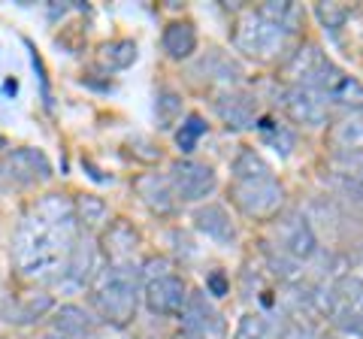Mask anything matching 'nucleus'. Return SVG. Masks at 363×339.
<instances>
[{
	"instance_id": "4be33fe9",
	"label": "nucleus",
	"mask_w": 363,
	"mask_h": 339,
	"mask_svg": "<svg viewBox=\"0 0 363 339\" xmlns=\"http://www.w3.org/2000/svg\"><path fill=\"white\" fill-rule=\"evenodd\" d=\"M257 130H260V137H264V143L272 145L279 155H291L294 145H297L294 133L285 128V124H276L272 118H257Z\"/></svg>"
},
{
	"instance_id": "2eb2a0df",
	"label": "nucleus",
	"mask_w": 363,
	"mask_h": 339,
	"mask_svg": "<svg viewBox=\"0 0 363 339\" xmlns=\"http://www.w3.org/2000/svg\"><path fill=\"white\" fill-rule=\"evenodd\" d=\"M133 188H136V194L143 197V203H145L149 209L161 212V216L173 212V206H176L173 188H169L167 179H161L157 173H145V176H140V179L133 182Z\"/></svg>"
},
{
	"instance_id": "5701e85b",
	"label": "nucleus",
	"mask_w": 363,
	"mask_h": 339,
	"mask_svg": "<svg viewBox=\"0 0 363 339\" xmlns=\"http://www.w3.org/2000/svg\"><path fill=\"white\" fill-rule=\"evenodd\" d=\"M100 58L109 70H128V67L136 61V43L133 40H116V43H106L100 49Z\"/></svg>"
},
{
	"instance_id": "6ab92c4d",
	"label": "nucleus",
	"mask_w": 363,
	"mask_h": 339,
	"mask_svg": "<svg viewBox=\"0 0 363 339\" xmlns=\"http://www.w3.org/2000/svg\"><path fill=\"white\" fill-rule=\"evenodd\" d=\"M336 152H363V109H351L330 128Z\"/></svg>"
},
{
	"instance_id": "f03ea898",
	"label": "nucleus",
	"mask_w": 363,
	"mask_h": 339,
	"mask_svg": "<svg viewBox=\"0 0 363 339\" xmlns=\"http://www.w3.org/2000/svg\"><path fill=\"white\" fill-rule=\"evenodd\" d=\"M230 200L248 218H272L285 203V188L272 167L255 149H242L233 161Z\"/></svg>"
},
{
	"instance_id": "6e6552de",
	"label": "nucleus",
	"mask_w": 363,
	"mask_h": 339,
	"mask_svg": "<svg viewBox=\"0 0 363 339\" xmlns=\"http://www.w3.org/2000/svg\"><path fill=\"white\" fill-rule=\"evenodd\" d=\"M52 176V164L40 149H16L0 161V179L16 185L45 182Z\"/></svg>"
},
{
	"instance_id": "c756f323",
	"label": "nucleus",
	"mask_w": 363,
	"mask_h": 339,
	"mask_svg": "<svg viewBox=\"0 0 363 339\" xmlns=\"http://www.w3.org/2000/svg\"><path fill=\"white\" fill-rule=\"evenodd\" d=\"M155 112H157V128L169 130L179 121V116H182V97L176 91H161V94H157Z\"/></svg>"
},
{
	"instance_id": "ddd939ff",
	"label": "nucleus",
	"mask_w": 363,
	"mask_h": 339,
	"mask_svg": "<svg viewBox=\"0 0 363 339\" xmlns=\"http://www.w3.org/2000/svg\"><path fill=\"white\" fill-rule=\"evenodd\" d=\"M97 276V252L91 240H76L70 248V257L64 264V279L73 288H85L91 279Z\"/></svg>"
},
{
	"instance_id": "a211bd4d",
	"label": "nucleus",
	"mask_w": 363,
	"mask_h": 339,
	"mask_svg": "<svg viewBox=\"0 0 363 339\" xmlns=\"http://www.w3.org/2000/svg\"><path fill=\"white\" fill-rule=\"evenodd\" d=\"M161 43H164V52L173 61H185L197 52V30L191 21H169L164 28Z\"/></svg>"
},
{
	"instance_id": "f704fd0d",
	"label": "nucleus",
	"mask_w": 363,
	"mask_h": 339,
	"mask_svg": "<svg viewBox=\"0 0 363 339\" xmlns=\"http://www.w3.org/2000/svg\"><path fill=\"white\" fill-rule=\"evenodd\" d=\"M40 339H64V336H58V333H45V336H40Z\"/></svg>"
},
{
	"instance_id": "bb28decb",
	"label": "nucleus",
	"mask_w": 363,
	"mask_h": 339,
	"mask_svg": "<svg viewBox=\"0 0 363 339\" xmlns=\"http://www.w3.org/2000/svg\"><path fill=\"white\" fill-rule=\"evenodd\" d=\"M269 333H272V324H269L267 315L248 312L240 318V324H236L233 339H269Z\"/></svg>"
},
{
	"instance_id": "39448f33",
	"label": "nucleus",
	"mask_w": 363,
	"mask_h": 339,
	"mask_svg": "<svg viewBox=\"0 0 363 339\" xmlns=\"http://www.w3.org/2000/svg\"><path fill=\"white\" fill-rule=\"evenodd\" d=\"M169 188H173V197L182 203H197V200H206L215 188H218V176L209 164H200V161H191V157H182L169 167V176H167Z\"/></svg>"
},
{
	"instance_id": "a878e982",
	"label": "nucleus",
	"mask_w": 363,
	"mask_h": 339,
	"mask_svg": "<svg viewBox=\"0 0 363 339\" xmlns=\"http://www.w3.org/2000/svg\"><path fill=\"white\" fill-rule=\"evenodd\" d=\"M330 321L342 336L363 339V312L357 306H345V303H339L336 312L330 315Z\"/></svg>"
},
{
	"instance_id": "7c9ffc66",
	"label": "nucleus",
	"mask_w": 363,
	"mask_h": 339,
	"mask_svg": "<svg viewBox=\"0 0 363 339\" xmlns=\"http://www.w3.org/2000/svg\"><path fill=\"white\" fill-rule=\"evenodd\" d=\"M73 209H76V218L82 224H88V228H94V224H100L106 218V203L100 197H94V194H82L76 200Z\"/></svg>"
},
{
	"instance_id": "7ed1b4c3",
	"label": "nucleus",
	"mask_w": 363,
	"mask_h": 339,
	"mask_svg": "<svg viewBox=\"0 0 363 339\" xmlns=\"http://www.w3.org/2000/svg\"><path fill=\"white\" fill-rule=\"evenodd\" d=\"M140 303V269L133 264H112L104 269L94 291V309L104 321L128 324Z\"/></svg>"
},
{
	"instance_id": "2f4dec72",
	"label": "nucleus",
	"mask_w": 363,
	"mask_h": 339,
	"mask_svg": "<svg viewBox=\"0 0 363 339\" xmlns=\"http://www.w3.org/2000/svg\"><path fill=\"white\" fill-rule=\"evenodd\" d=\"M315 16L321 18V25L330 28V30H339V28L345 25V18H348L345 9L336 6V4H318V6H315Z\"/></svg>"
},
{
	"instance_id": "473e14b6",
	"label": "nucleus",
	"mask_w": 363,
	"mask_h": 339,
	"mask_svg": "<svg viewBox=\"0 0 363 339\" xmlns=\"http://www.w3.org/2000/svg\"><path fill=\"white\" fill-rule=\"evenodd\" d=\"M276 339H324V336L318 333L309 321H297V318H294V321H288L285 327H281Z\"/></svg>"
},
{
	"instance_id": "0eeeda50",
	"label": "nucleus",
	"mask_w": 363,
	"mask_h": 339,
	"mask_svg": "<svg viewBox=\"0 0 363 339\" xmlns=\"http://www.w3.org/2000/svg\"><path fill=\"white\" fill-rule=\"evenodd\" d=\"M276 248H281L294 261H306V257L318 252L315 230L303 212H285L276 221Z\"/></svg>"
},
{
	"instance_id": "4468645a",
	"label": "nucleus",
	"mask_w": 363,
	"mask_h": 339,
	"mask_svg": "<svg viewBox=\"0 0 363 339\" xmlns=\"http://www.w3.org/2000/svg\"><path fill=\"white\" fill-rule=\"evenodd\" d=\"M330 170L348 194L363 197V152H333Z\"/></svg>"
},
{
	"instance_id": "aec40b11",
	"label": "nucleus",
	"mask_w": 363,
	"mask_h": 339,
	"mask_svg": "<svg viewBox=\"0 0 363 339\" xmlns=\"http://www.w3.org/2000/svg\"><path fill=\"white\" fill-rule=\"evenodd\" d=\"M136 245H140V233H136L128 221H116L104 236V248L112 257V264H130Z\"/></svg>"
},
{
	"instance_id": "393cba45",
	"label": "nucleus",
	"mask_w": 363,
	"mask_h": 339,
	"mask_svg": "<svg viewBox=\"0 0 363 339\" xmlns=\"http://www.w3.org/2000/svg\"><path fill=\"white\" fill-rule=\"evenodd\" d=\"M321 58H324V52L318 49L315 43H306V46H300L297 52L291 55V61H288L285 70H288V76H291V79H297V85H300V82H303V76L309 73L312 67H315L318 61H321Z\"/></svg>"
},
{
	"instance_id": "20e7f679",
	"label": "nucleus",
	"mask_w": 363,
	"mask_h": 339,
	"mask_svg": "<svg viewBox=\"0 0 363 339\" xmlns=\"http://www.w3.org/2000/svg\"><path fill=\"white\" fill-rule=\"evenodd\" d=\"M288 40V30L279 25V21L267 18L264 13H245L236 25V33H233V43L236 49L245 52V55H255V58H269V55L281 52Z\"/></svg>"
},
{
	"instance_id": "9b49d317",
	"label": "nucleus",
	"mask_w": 363,
	"mask_h": 339,
	"mask_svg": "<svg viewBox=\"0 0 363 339\" xmlns=\"http://www.w3.org/2000/svg\"><path fill=\"white\" fill-rule=\"evenodd\" d=\"M215 112H218V118L233 130L257 128V100L245 91H233V88L221 91L215 97Z\"/></svg>"
},
{
	"instance_id": "f3484780",
	"label": "nucleus",
	"mask_w": 363,
	"mask_h": 339,
	"mask_svg": "<svg viewBox=\"0 0 363 339\" xmlns=\"http://www.w3.org/2000/svg\"><path fill=\"white\" fill-rule=\"evenodd\" d=\"M52 306L55 303L49 294H28V297H21V300H9V306H0V315L16 324H33V321H40L43 315H49Z\"/></svg>"
},
{
	"instance_id": "f8f14e48",
	"label": "nucleus",
	"mask_w": 363,
	"mask_h": 339,
	"mask_svg": "<svg viewBox=\"0 0 363 339\" xmlns=\"http://www.w3.org/2000/svg\"><path fill=\"white\" fill-rule=\"evenodd\" d=\"M194 228L200 233H206L212 243L218 245H233L236 243V224L227 216V209L218 206V203H206L194 212Z\"/></svg>"
},
{
	"instance_id": "412c9836",
	"label": "nucleus",
	"mask_w": 363,
	"mask_h": 339,
	"mask_svg": "<svg viewBox=\"0 0 363 339\" xmlns=\"http://www.w3.org/2000/svg\"><path fill=\"white\" fill-rule=\"evenodd\" d=\"M197 73H209L212 82H224V85H233L242 79V67L236 64L230 55L221 52V49H209L206 58L197 64Z\"/></svg>"
},
{
	"instance_id": "f257e3e1",
	"label": "nucleus",
	"mask_w": 363,
	"mask_h": 339,
	"mask_svg": "<svg viewBox=\"0 0 363 339\" xmlns=\"http://www.w3.org/2000/svg\"><path fill=\"white\" fill-rule=\"evenodd\" d=\"M76 243V209L64 194H45L13 236V264L25 279L64 273Z\"/></svg>"
},
{
	"instance_id": "dca6fc26",
	"label": "nucleus",
	"mask_w": 363,
	"mask_h": 339,
	"mask_svg": "<svg viewBox=\"0 0 363 339\" xmlns=\"http://www.w3.org/2000/svg\"><path fill=\"white\" fill-rule=\"evenodd\" d=\"M52 327H55V333L64 336V339H82L94 330V318H91L88 309L76 306V303H67V306L55 309Z\"/></svg>"
},
{
	"instance_id": "1a4fd4ad",
	"label": "nucleus",
	"mask_w": 363,
	"mask_h": 339,
	"mask_svg": "<svg viewBox=\"0 0 363 339\" xmlns=\"http://www.w3.org/2000/svg\"><path fill=\"white\" fill-rule=\"evenodd\" d=\"M145 306L155 315H179L188 303V285L179 276H157L145 282Z\"/></svg>"
},
{
	"instance_id": "b1692460",
	"label": "nucleus",
	"mask_w": 363,
	"mask_h": 339,
	"mask_svg": "<svg viewBox=\"0 0 363 339\" xmlns=\"http://www.w3.org/2000/svg\"><path fill=\"white\" fill-rule=\"evenodd\" d=\"M206 130H209V124L203 116H197V112H191V116L185 118V124L176 130V145H179V152H194L197 149V143L200 137H206Z\"/></svg>"
},
{
	"instance_id": "9d476101",
	"label": "nucleus",
	"mask_w": 363,
	"mask_h": 339,
	"mask_svg": "<svg viewBox=\"0 0 363 339\" xmlns=\"http://www.w3.org/2000/svg\"><path fill=\"white\" fill-rule=\"evenodd\" d=\"M281 106H285L288 118L294 124H303V128H321V124H327V104L303 85H291L285 91Z\"/></svg>"
},
{
	"instance_id": "cd10ccee",
	"label": "nucleus",
	"mask_w": 363,
	"mask_h": 339,
	"mask_svg": "<svg viewBox=\"0 0 363 339\" xmlns=\"http://www.w3.org/2000/svg\"><path fill=\"white\" fill-rule=\"evenodd\" d=\"M264 245V257H267V264L269 269L276 273L279 279H297V269H300V261H294V257H288L281 248H276L272 243H260Z\"/></svg>"
},
{
	"instance_id": "c9c22d12",
	"label": "nucleus",
	"mask_w": 363,
	"mask_h": 339,
	"mask_svg": "<svg viewBox=\"0 0 363 339\" xmlns=\"http://www.w3.org/2000/svg\"><path fill=\"white\" fill-rule=\"evenodd\" d=\"M4 149H6V140H4V137H0V152H4Z\"/></svg>"
},
{
	"instance_id": "72a5a7b5",
	"label": "nucleus",
	"mask_w": 363,
	"mask_h": 339,
	"mask_svg": "<svg viewBox=\"0 0 363 339\" xmlns=\"http://www.w3.org/2000/svg\"><path fill=\"white\" fill-rule=\"evenodd\" d=\"M209 291L215 294V297H224V294L230 291V288H227V282H224L221 273H212V276H209Z\"/></svg>"
},
{
	"instance_id": "c85d7f7f",
	"label": "nucleus",
	"mask_w": 363,
	"mask_h": 339,
	"mask_svg": "<svg viewBox=\"0 0 363 339\" xmlns=\"http://www.w3.org/2000/svg\"><path fill=\"white\" fill-rule=\"evenodd\" d=\"M330 288H333V294H336V300H342L345 306H360V303H363V279H360L357 273L339 276Z\"/></svg>"
},
{
	"instance_id": "423d86ee",
	"label": "nucleus",
	"mask_w": 363,
	"mask_h": 339,
	"mask_svg": "<svg viewBox=\"0 0 363 339\" xmlns=\"http://www.w3.org/2000/svg\"><path fill=\"white\" fill-rule=\"evenodd\" d=\"M182 333L188 339H227L224 315L212 306V300L203 291H191L185 309L179 312Z\"/></svg>"
}]
</instances>
